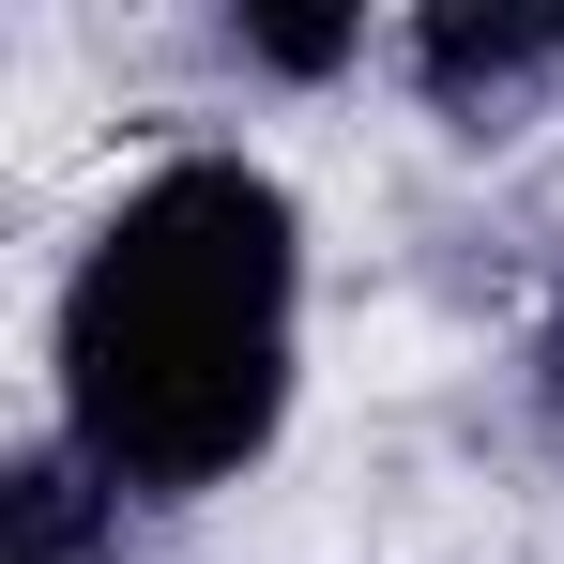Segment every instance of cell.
I'll list each match as a JSON object with an SVG mask.
<instances>
[{
    "label": "cell",
    "instance_id": "6da1fadb",
    "mask_svg": "<svg viewBox=\"0 0 564 564\" xmlns=\"http://www.w3.org/2000/svg\"><path fill=\"white\" fill-rule=\"evenodd\" d=\"M290 397V198L184 153L93 229L62 290V412L107 488H214L275 443Z\"/></svg>",
    "mask_w": 564,
    "mask_h": 564
},
{
    "label": "cell",
    "instance_id": "7a4b0ae2",
    "mask_svg": "<svg viewBox=\"0 0 564 564\" xmlns=\"http://www.w3.org/2000/svg\"><path fill=\"white\" fill-rule=\"evenodd\" d=\"M550 46H564V15H550V0H503V15H427V31H412V62H427V93H443V107L519 93Z\"/></svg>",
    "mask_w": 564,
    "mask_h": 564
},
{
    "label": "cell",
    "instance_id": "3957f363",
    "mask_svg": "<svg viewBox=\"0 0 564 564\" xmlns=\"http://www.w3.org/2000/svg\"><path fill=\"white\" fill-rule=\"evenodd\" d=\"M93 550H107L93 458H15L0 473V564H93Z\"/></svg>",
    "mask_w": 564,
    "mask_h": 564
},
{
    "label": "cell",
    "instance_id": "277c9868",
    "mask_svg": "<svg viewBox=\"0 0 564 564\" xmlns=\"http://www.w3.org/2000/svg\"><path fill=\"white\" fill-rule=\"evenodd\" d=\"M245 46H260L275 77H336V62H351V15H245Z\"/></svg>",
    "mask_w": 564,
    "mask_h": 564
}]
</instances>
